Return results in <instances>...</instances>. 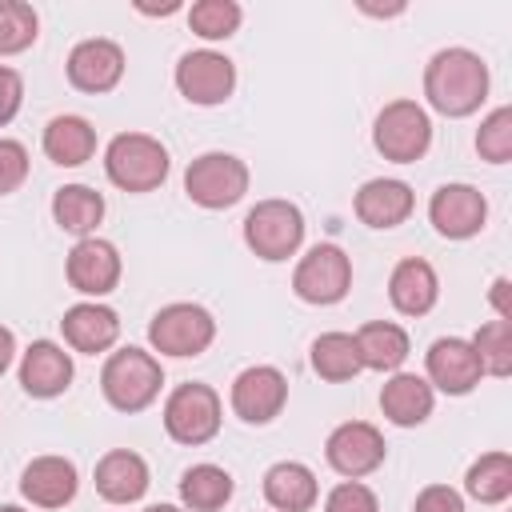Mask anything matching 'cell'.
<instances>
[{"instance_id": "23", "label": "cell", "mask_w": 512, "mask_h": 512, "mask_svg": "<svg viewBox=\"0 0 512 512\" xmlns=\"http://www.w3.org/2000/svg\"><path fill=\"white\" fill-rule=\"evenodd\" d=\"M432 404H436V392L424 376L416 372H392L380 388V412L388 424L396 428H416L432 416Z\"/></svg>"}, {"instance_id": "35", "label": "cell", "mask_w": 512, "mask_h": 512, "mask_svg": "<svg viewBox=\"0 0 512 512\" xmlns=\"http://www.w3.org/2000/svg\"><path fill=\"white\" fill-rule=\"evenodd\" d=\"M28 168H32L28 148H24L20 140L0 136V196L20 192V188H24V180H28Z\"/></svg>"}, {"instance_id": "3", "label": "cell", "mask_w": 512, "mask_h": 512, "mask_svg": "<svg viewBox=\"0 0 512 512\" xmlns=\"http://www.w3.org/2000/svg\"><path fill=\"white\" fill-rule=\"evenodd\" d=\"M168 168V148L148 132H120L104 148V172L120 192H156Z\"/></svg>"}, {"instance_id": "38", "label": "cell", "mask_w": 512, "mask_h": 512, "mask_svg": "<svg viewBox=\"0 0 512 512\" xmlns=\"http://www.w3.org/2000/svg\"><path fill=\"white\" fill-rule=\"evenodd\" d=\"M20 104H24V80H20V72H16V68L0 64V128L16 120Z\"/></svg>"}, {"instance_id": "37", "label": "cell", "mask_w": 512, "mask_h": 512, "mask_svg": "<svg viewBox=\"0 0 512 512\" xmlns=\"http://www.w3.org/2000/svg\"><path fill=\"white\" fill-rule=\"evenodd\" d=\"M412 512H464V496L448 484H428V488H420Z\"/></svg>"}, {"instance_id": "30", "label": "cell", "mask_w": 512, "mask_h": 512, "mask_svg": "<svg viewBox=\"0 0 512 512\" xmlns=\"http://www.w3.org/2000/svg\"><path fill=\"white\" fill-rule=\"evenodd\" d=\"M464 492L480 504H504L512 496V456L508 452H484L464 472Z\"/></svg>"}, {"instance_id": "25", "label": "cell", "mask_w": 512, "mask_h": 512, "mask_svg": "<svg viewBox=\"0 0 512 512\" xmlns=\"http://www.w3.org/2000/svg\"><path fill=\"white\" fill-rule=\"evenodd\" d=\"M356 352H360V364L368 372H400V364L408 360L412 344H408V332L392 320H368L360 324L356 332Z\"/></svg>"}, {"instance_id": "8", "label": "cell", "mask_w": 512, "mask_h": 512, "mask_svg": "<svg viewBox=\"0 0 512 512\" xmlns=\"http://www.w3.org/2000/svg\"><path fill=\"white\" fill-rule=\"evenodd\" d=\"M212 340H216V320L204 304H192V300L164 304L148 324V344L160 356H180V360L200 356Z\"/></svg>"}, {"instance_id": "42", "label": "cell", "mask_w": 512, "mask_h": 512, "mask_svg": "<svg viewBox=\"0 0 512 512\" xmlns=\"http://www.w3.org/2000/svg\"><path fill=\"white\" fill-rule=\"evenodd\" d=\"M0 512H24L20 504H0Z\"/></svg>"}, {"instance_id": "32", "label": "cell", "mask_w": 512, "mask_h": 512, "mask_svg": "<svg viewBox=\"0 0 512 512\" xmlns=\"http://www.w3.org/2000/svg\"><path fill=\"white\" fill-rule=\"evenodd\" d=\"M40 16L24 0H0V56H20L36 44Z\"/></svg>"}, {"instance_id": "12", "label": "cell", "mask_w": 512, "mask_h": 512, "mask_svg": "<svg viewBox=\"0 0 512 512\" xmlns=\"http://www.w3.org/2000/svg\"><path fill=\"white\" fill-rule=\"evenodd\" d=\"M228 404L244 424H272L288 404V380L272 364H252L232 380Z\"/></svg>"}, {"instance_id": "21", "label": "cell", "mask_w": 512, "mask_h": 512, "mask_svg": "<svg viewBox=\"0 0 512 512\" xmlns=\"http://www.w3.org/2000/svg\"><path fill=\"white\" fill-rule=\"evenodd\" d=\"M92 480H96V492H100L108 504H136V500L148 492V484H152L144 456L132 452V448H112V452H104V456L96 460Z\"/></svg>"}, {"instance_id": "17", "label": "cell", "mask_w": 512, "mask_h": 512, "mask_svg": "<svg viewBox=\"0 0 512 512\" xmlns=\"http://www.w3.org/2000/svg\"><path fill=\"white\" fill-rule=\"evenodd\" d=\"M76 368H72V352H64V344L56 340H32L20 356V388L32 400H52L60 392H68Z\"/></svg>"}, {"instance_id": "20", "label": "cell", "mask_w": 512, "mask_h": 512, "mask_svg": "<svg viewBox=\"0 0 512 512\" xmlns=\"http://www.w3.org/2000/svg\"><path fill=\"white\" fill-rule=\"evenodd\" d=\"M352 208H356V220L368 224V228H396V224H404L412 216L416 196H412V188L404 180L376 176V180L360 184Z\"/></svg>"}, {"instance_id": "40", "label": "cell", "mask_w": 512, "mask_h": 512, "mask_svg": "<svg viewBox=\"0 0 512 512\" xmlns=\"http://www.w3.org/2000/svg\"><path fill=\"white\" fill-rule=\"evenodd\" d=\"M12 360H16V336H12V328L0 324V376L12 368Z\"/></svg>"}, {"instance_id": "31", "label": "cell", "mask_w": 512, "mask_h": 512, "mask_svg": "<svg viewBox=\"0 0 512 512\" xmlns=\"http://www.w3.org/2000/svg\"><path fill=\"white\" fill-rule=\"evenodd\" d=\"M468 344L476 348V360H480L484 376L504 380L512 372V320H488V324H480Z\"/></svg>"}, {"instance_id": "14", "label": "cell", "mask_w": 512, "mask_h": 512, "mask_svg": "<svg viewBox=\"0 0 512 512\" xmlns=\"http://www.w3.org/2000/svg\"><path fill=\"white\" fill-rule=\"evenodd\" d=\"M428 220L444 240H472L488 224V200L472 184H440L428 200Z\"/></svg>"}, {"instance_id": "10", "label": "cell", "mask_w": 512, "mask_h": 512, "mask_svg": "<svg viewBox=\"0 0 512 512\" xmlns=\"http://www.w3.org/2000/svg\"><path fill=\"white\" fill-rule=\"evenodd\" d=\"M172 80L188 104L216 108L236 92V64L216 48H196V52H184L176 60Z\"/></svg>"}, {"instance_id": "9", "label": "cell", "mask_w": 512, "mask_h": 512, "mask_svg": "<svg viewBox=\"0 0 512 512\" xmlns=\"http://www.w3.org/2000/svg\"><path fill=\"white\" fill-rule=\"evenodd\" d=\"M352 288V260L340 244H312L292 272V292L304 304H340Z\"/></svg>"}, {"instance_id": "39", "label": "cell", "mask_w": 512, "mask_h": 512, "mask_svg": "<svg viewBox=\"0 0 512 512\" xmlns=\"http://www.w3.org/2000/svg\"><path fill=\"white\" fill-rule=\"evenodd\" d=\"M488 300H492V308H496V320H512V280H508V276H496V280H492Z\"/></svg>"}, {"instance_id": "16", "label": "cell", "mask_w": 512, "mask_h": 512, "mask_svg": "<svg viewBox=\"0 0 512 512\" xmlns=\"http://www.w3.org/2000/svg\"><path fill=\"white\" fill-rule=\"evenodd\" d=\"M64 72H68V84H72L76 92L104 96V92H112V88L124 80V48H120L116 40H104V36L80 40V44L68 52Z\"/></svg>"}, {"instance_id": "26", "label": "cell", "mask_w": 512, "mask_h": 512, "mask_svg": "<svg viewBox=\"0 0 512 512\" xmlns=\"http://www.w3.org/2000/svg\"><path fill=\"white\" fill-rule=\"evenodd\" d=\"M44 156L52 160V164H60V168H80L84 160H92V152H96V128L84 120V116H72V112H64V116H52L48 124H44Z\"/></svg>"}, {"instance_id": "13", "label": "cell", "mask_w": 512, "mask_h": 512, "mask_svg": "<svg viewBox=\"0 0 512 512\" xmlns=\"http://www.w3.org/2000/svg\"><path fill=\"white\" fill-rule=\"evenodd\" d=\"M120 272H124V260L116 252L112 240H100V236H84L72 244L68 260H64V276L68 284L88 296V300H100L108 296L116 284H120Z\"/></svg>"}, {"instance_id": "4", "label": "cell", "mask_w": 512, "mask_h": 512, "mask_svg": "<svg viewBox=\"0 0 512 512\" xmlns=\"http://www.w3.org/2000/svg\"><path fill=\"white\" fill-rule=\"evenodd\" d=\"M244 244L268 264L296 256L304 244V212L292 200H256L244 216Z\"/></svg>"}, {"instance_id": "41", "label": "cell", "mask_w": 512, "mask_h": 512, "mask_svg": "<svg viewBox=\"0 0 512 512\" xmlns=\"http://www.w3.org/2000/svg\"><path fill=\"white\" fill-rule=\"evenodd\" d=\"M144 512H184V508L180 504H148Z\"/></svg>"}, {"instance_id": "36", "label": "cell", "mask_w": 512, "mask_h": 512, "mask_svg": "<svg viewBox=\"0 0 512 512\" xmlns=\"http://www.w3.org/2000/svg\"><path fill=\"white\" fill-rule=\"evenodd\" d=\"M324 512H380V500L368 484L360 480H340L328 496H324Z\"/></svg>"}, {"instance_id": "6", "label": "cell", "mask_w": 512, "mask_h": 512, "mask_svg": "<svg viewBox=\"0 0 512 512\" xmlns=\"http://www.w3.org/2000/svg\"><path fill=\"white\" fill-rule=\"evenodd\" d=\"M372 144L392 164H416L432 148V120L416 100H392L376 112Z\"/></svg>"}, {"instance_id": "24", "label": "cell", "mask_w": 512, "mask_h": 512, "mask_svg": "<svg viewBox=\"0 0 512 512\" xmlns=\"http://www.w3.org/2000/svg\"><path fill=\"white\" fill-rule=\"evenodd\" d=\"M264 500L276 512H308L320 500L316 472L300 460H280L264 472Z\"/></svg>"}, {"instance_id": "22", "label": "cell", "mask_w": 512, "mask_h": 512, "mask_svg": "<svg viewBox=\"0 0 512 512\" xmlns=\"http://www.w3.org/2000/svg\"><path fill=\"white\" fill-rule=\"evenodd\" d=\"M388 300L400 316H428L440 300L436 268L420 256H404L388 276Z\"/></svg>"}, {"instance_id": "11", "label": "cell", "mask_w": 512, "mask_h": 512, "mask_svg": "<svg viewBox=\"0 0 512 512\" xmlns=\"http://www.w3.org/2000/svg\"><path fill=\"white\" fill-rule=\"evenodd\" d=\"M388 456V444L380 436L376 424L368 420H344L328 432L324 440V460L332 472H340L344 480H364L372 476Z\"/></svg>"}, {"instance_id": "27", "label": "cell", "mask_w": 512, "mask_h": 512, "mask_svg": "<svg viewBox=\"0 0 512 512\" xmlns=\"http://www.w3.org/2000/svg\"><path fill=\"white\" fill-rule=\"evenodd\" d=\"M52 220L60 224V232L72 236H96V224L104 220V196L88 184H64L52 196Z\"/></svg>"}, {"instance_id": "34", "label": "cell", "mask_w": 512, "mask_h": 512, "mask_svg": "<svg viewBox=\"0 0 512 512\" xmlns=\"http://www.w3.org/2000/svg\"><path fill=\"white\" fill-rule=\"evenodd\" d=\"M476 152H480L488 164H508V160H512V108H508V104L492 108V112L480 120Z\"/></svg>"}, {"instance_id": "19", "label": "cell", "mask_w": 512, "mask_h": 512, "mask_svg": "<svg viewBox=\"0 0 512 512\" xmlns=\"http://www.w3.org/2000/svg\"><path fill=\"white\" fill-rule=\"evenodd\" d=\"M60 332H64V344L72 352L100 356V352H108L120 340V316L108 304H100V300H80V304H72L64 312Z\"/></svg>"}, {"instance_id": "33", "label": "cell", "mask_w": 512, "mask_h": 512, "mask_svg": "<svg viewBox=\"0 0 512 512\" xmlns=\"http://www.w3.org/2000/svg\"><path fill=\"white\" fill-rule=\"evenodd\" d=\"M240 20H244V8L236 0H196L188 8V28L200 40H228L236 36Z\"/></svg>"}, {"instance_id": "5", "label": "cell", "mask_w": 512, "mask_h": 512, "mask_svg": "<svg viewBox=\"0 0 512 512\" xmlns=\"http://www.w3.org/2000/svg\"><path fill=\"white\" fill-rule=\"evenodd\" d=\"M220 416H224L220 392L212 384H200V380L176 384L164 400V432L184 448L208 444L220 432Z\"/></svg>"}, {"instance_id": "2", "label": "cell", "mask_w": 512, "mask_h": 512, "mask_svg": "<svg viewBox=\"0 0 512 512\" xmlns=\"http://www.w3.org/2000/svg\"><path fill=\"white\" fill-rule=\"evenodd\" d=\"M164 388V368L152 352L128 344L108 352L104 368H100V392L116 412H144Z\"/></svg>"}, {"instance_id": "7", "label": "cell", "mask_w": 512, "mask_h": 512, "mask_svg": "<svg viewBox=\"0 0 512 512\" xmlns=\"http://www.w3.org/2000/svg\"><path fill=\"white\" fill-rule=\"evenodd\" d=\"M248 164L232 152H204L196 156L188 168H184V192L192 204L208 208V212H220V208H232L244 200L248 192Z\"/></svg>"}, {"instance_id": "1", "label": "cell", "mask_w": 512, "mask_h": 512, "mask_svg": "<svg viewBox=\"0 0 512 512\" xmlns=\"http://www.w3.org/2000/svg\"><path fill=\"white\" fill-rule=\"evenodd\" d=\"M488 84V64L472 48H440L424 64V100L448 120L480 112V104L488 100Z\"/></svg>"}, {"instance_id": "28", "label": "cell", "mask_w": 512, "mask_h": 512, "mask_svg": "<svg viewBox=\"0 0 512 512\" xmlns=\"http://www.w3.org/2000/svg\"><path fill=\"white\" fill-rule=\"evenodd\" d=\"M236 492V480L220 464H192L180 476V504L184 512H220Z\"/></svg>"}, {"instance_id": "29", "label": "cell", "mask_w": 512, "mask_h": 512, "mask_svg": "<svg viewBox=\"0 0 512 512\" xmlns=\"http://www.w3.org/2000/svg\"><path fill=\"white\" fill-rule=\"evenodd\" d=\"M312 372L328 384H344V380L360 376L364 364L356 352V336L352 332H320L312 340Z\"/></svg>"}, {"instance_id": "18", "label": "cell", "mask_w": 512, "mask_h": 512, "mask_svg": "<svg viewBox=\"0 0 512 512\" xmlns=\"http://www.w3.org/2000/svg\"><path fill=\"white\" fill-rule=\"evenodd\" d=\"M80 472L68 456H36L20 472V496L36 508H64L76 500Z\"/></svg>"}, {"instance_id": "15", "label": "cell", "mask_w": 512, "mask_h": 512, "mask_svg": "<svg viewBox=\"0 0 512 512\" xmlns=\"http://www.w3.org/2000/svg\"><path fill=\"white\" fill-rule=\"evenodd\" d=\"M424 380L432 384V392L468 396L484 380V368L476 360V348L464 336H440L424 356Z\"/></svg>"}]
</instances>
